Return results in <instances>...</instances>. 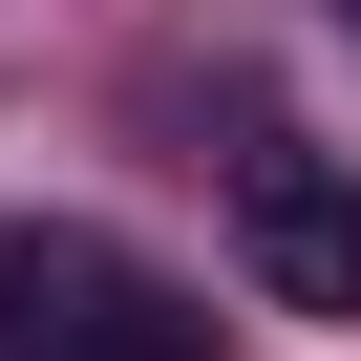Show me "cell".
<instances>
[{"instance_id": "cell-2", "label": "cell", "mask_w": 361, "mask_h": 361, "mask_svg": "<svg viewBox=\"0 0 361 361\" xmlns=\"http://www.w3.org/2000/svg\"><path fill=\"white\" fill-rule=\"evenodd\" d=\"M234 255H255L276 319H361V149L255 128V149H234Z\"/></svg>"}, {"instance_id": "cell-1", "label": "cell", "mask_w": 361, "mask_h": 361, "mask_svg": "<svg viewBox=\"0 0 361 361\" xmlns=\"http://www.w3.org/2000/svg\"><path fill=\"white\" fill-rule=\"evenodd\" d=\"M0 361H213V298L149 276L128 234L22 213V234H0Z\"/></svg>"}, {"instance_id": "cell-3", "label": "cell", "mask_w": 361, "mask_h": 361, "mask_svg": "<svg viewBox=\"0 0 361 361\" xmlns=\"http://www.w3.org/2000/svg\"><path fill=\"white\" fill-rule=\"evenodd\" d=\"M340 22H361V0H340Z\"/></svg>"}]
</instances>
